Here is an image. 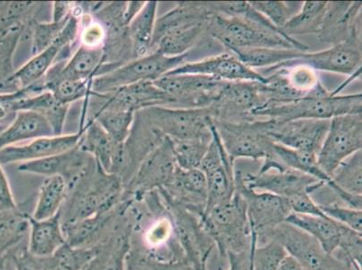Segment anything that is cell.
<instances>
[{
	"label": "cell",
	"instance_id": "21",
	"mask_svg": "<svg viewBox=\"0 0 362 270\" xmlns=\"http://www.w3.org/2000/svg\"><path fill=\"white\" fill-rule=\"evenodd\" d=\"M173 202L203 217L205 213L207 187L205 174L199 169L184 170L177 165L169 185L158 189Z\"/></svg>",
	"mask_w": 362,
	"mask_h": 270
},
{
	"label": "cell",
	"instance_id": "29",
	"mask_svg": "<svg viewBox=\"0 0 362 270\" xmlns=\"http://www.w3.org/2000/svg\"><path fill=\"white\" fill-rule=\"evenodd\" d=\"M71 105L61 104L49 91L28 94L19 101V111H33L40 114L50 124L54 135L64 134V128L69 108Z\"/></svg>",
	"mask_w": 362,
	"mask_h": 270
},
{
	"label": "cell",
	"instance_id": "3",
	"mask_svg": "<svg viewBox=\"0 0 362 270\" xmlns=\"http://www.w3.org/2000/svg\"><path fill=\"white\" fill-rule=\"evenodd\" d=\"M206 32L227 51L248 48L309 50L308 45L296 38L288 37L278 28L257 24L239 16L214 15L207 24Z\"/></svg>",
	"mask_w": 362,
	"mask_h": 270
},
{
	"label": "cell",
	"instance_id": "35",
	"mask_svg": "<svg viewBox=\"0 0 362 270\" xmlns=\"http://www.w3.org/2000/svg\"><path fill=\"white\" fill-rule=\"evenodd\" d=\"M29 215L16 209L0 211V255L24 242L28 237Z\"/></svg>",
	"mask_w": 362,
	"mask_h": 270
},
{
	"label": "cell",
	"instance_id": "24",
	"mask_svg": "<svg viewBox=\"0 0 362 270\" xmlns=\"http://www.w3.org/2000/svg\"><path fill=\"white\" fill-rule=\"evenodd\" d=\"M66 243L60 213L52 218L35 220L29 216L28 250L37 258L54 254Z\"/></svg>",
	"mask_w": 362,
	"mask_h": 270
},
{
	"label": "cell",
	"instance_id": "10",
	"mask_svg": "<svg viewBox=\"0 0 362 270\" xmlns=\"http://www.w3.org/2000/svg\"><path fill=\"white\" fill-rule=\"evenodd\" d=\"M277 240L293 257L308 270H358L350 263L329 254L317 240L291 223H283L267 236Z\"/></svg>",
	"mask_w": 362,
	"mask_h": 270
},
{
	"label": "cell",
	"instance_id": "43",
	"mask_svg": "<svg viewBox=\"0 0 362 270\" xmlns=\"http://www.w3.org/2000/svg\"><path fill=\"white\" fill-rule=\"evenodd\" d=\"M250 4L279 30L301 9L303 2L249 1Z\"/></svg>",
	"mask_w": 362,
	"mask_h": 270
},
{
	"label": "cell",
	"instance_id": "52",
	"mask_svg": "<svg viewBox=\"0 0 362 270\" xmlns=\"http://www.w3.org/2000/svg\"><path fill=\"white\" fill-rule=\"evenodd\" d=\"M3 166L0 164V211H9L18 209L13 196L8 177H6Z\"/></svg>",
	"mask_w": 362,
	"mask_h": 270
},
{
	"label": "cell",
	"instance_id": "47",
	"mask_svg": "<svg viewBox=\"0 0 362 270\" xmlns=\"http://www.w3.org/2000/svg\"><path fill=\"white\" fill-rule=\"evenodd\" d=\"M91 81H61L52 87L49 92H51L56 100L61 104L71 105L76 101L90 97Z\"/></svg>",
	"mask_w": 362,
	"mask_h": 270
},
{
	"label": "cell",
	"instance_id": "56",
	"mask_svg": "<svg viewBox=\"0 0 362 270\" xmlns=\"http://www.w3.org/2000/svg\"><path fill=\"white\" fill-rule=\"evenodd\" d=\"M279 270H308L305 266H303L298 260L293 258L292 256L288 255L283 260Z\"/></svg>",
	"mask_w": 362,
	"mask_h": 270
},
{
	"label": "cell",
	"instance_id": "50",
	"mask_svg": "<svg viewBox=\"0 0 362 270\" xmlns=\"http://www.w3.org/2000/svg\"><path fill=\"white\" fill-rule=\"evenodd\" d=\"M6 253L11 257L15 270H40L37 259L28 252V240Z\"/></svg>",
	"mask_w": 362,
	"mask_h": 270
},
{
	"label": "cell",
	"instance_id": "30",
	"mask_svg": "<svg viewBox=\"0 0 362 270\" xmlns=\"http://www.w3.org/2000/svg\"><path fill=\"white\" fill-rule=\"evenodd\" d=\"M81 128H83V134L78 147L93 156L101 169L110 174L116 144L96 121L86 120Z\"/></svg>",
	"mask_w": 362,
	"mask_h": 270
},
{
	"label": "cell",
	"instance_id": "12",
	"mask_svg": "<svg viewBox=\"0 0 362 270\" xmlns=\"http://www.w3.org/2000/svg\"><path fill=\"white\" fill-rule=\"evenodd\" d=\"M158 191L173 215L177 240L187 264L192 270L206 269L207 262L216 245L204 228L202 217L177 205L161 191Z\"/></svg>",
	"mask_w": 362,
	"mask_h": 270
},
{
	"label": "cell",
	"instance_id": "25",
	"mask_svg": "<svg viewBox=\"0 0 362 270\" xmlns=\"http://www.w3.org/2000/svg\"><path fill=\"white\" fill-rule=\"evenodd\" d=\"M286 223L308 233L317 240L325 252L332 255L337 252L348 229L347 226L341 225L328 216L298 215L294 213L288 217Z\"/></svg>",
	"mask_w": 362,
	"mask_h": 270
},
{
	"label": "cell",
	"instance_id": "37",
	"mask_svg": "<svg viewBox=\"0 0 362 270\" xmlns=\"http://www.w3.org/2000/svg\"><path fill=\"white\" fill-rule=\"evenodd\" d=\"M273 153L283 166L314 177L325 182V185L331 181V177L319 167L317 156L315 154L293 150L276 143L273 146Z\"/></svg>",
	"mask_w": 362,
	"mask_h": 270
},
{
	"label": "cell",
	"instance_id": "1",
	"mask_svg": "<svg viewBox=\"0 0 362 270\" xmlns=\"http://www.w3.org/2000/svg\"><path fill=\"white\" fill-rule=\"evenodd\" d=\"M124 191L122 181L97 164L68 190L60 211L62 226L110 212L121 202Z\"/></svg>",
	"mask_w": 362,
	"mask_h": 270
},
{
	"label": "cell",
	"instance_id": "58",
	"mask_svg": "<svg viewBox=\"0 0 362 270\" xmlns=\"http://www.w3.org/2000/svg\"><path fill=\"white\" fill-rule=\"evenodd\" d=\"M6 127H8V125H0V133H1V131L4 130Z\"/></svg>",
	"mask_w": 362,
	"mask_h": 270
},
{
	"label": "cell",
	"instance_id": "42",
	"mask_svg": "<svg viewBox=\"0 0 362 270\" xmlns=\"http://www.w3.org/2000/svg\"><path fill=\"white\" fill-rule=\"evenodd\" d=\"M288 252L281 243L269 240L262 245L253 242L252 246V270H279Z\"/></svg>",
	"mask_w": 362,
	"mask_h": 270
},
{
	"label": "cell",
	"instance_id": "31",
	"mask_svg": "<svg viewBox=\"0 0 362 270\" xmlns=\"http://www.w3.org/2000/svg\"><path fill=\"white\" fill-rule=\"evenodd\" d=\"M68 187L64 177H45L39 189L37 201L32 217L35 220H45L58 215L67 199Z\"/></svg>",
	"mask_w": 362,
	"mask_h": 270
},
{
	"label": "cell",
	"instance_id": "13",
	"mask_svg": "<svg viewBox=\"0 0 362 270\" xmlns=\"http://www.w3.org/2000/svg\"><path fill=\"white\" fill-rule=\"evenodd\" d=\"M264 103L259 82L226 81L218 97L209 107L214 122L242 123L258 119L252 113Z\"/></svg>",
	"mask_w": 362,
	"mask_h": 270
},
{
	"label": "cell",
	"instance_id": "40",
	"mask_svg": "<svg viewBox=\"0 0 362 270\" xmlns=\"http://www.w3.org/2000/svg\"><path fill=\"white\" fill-rule=\"evenodd\" d=\"M339 189L354 196H362V154L357 151L337 167L331 176Z\"/></svg>",
	"mask_w": 362,
	"mask_h": 270
},
{
	"label": "cell",
	"instance_id": "38",
	"mask_svg": "<svg viewBox=\"0 0 362 270\" xmlns=\"http://www.w3.org/2000/svg\"><path fill=\"white\" fill-rule=\"evenodd\" d=\"M206 26L207 24H199L164 35L153 46V52L171 57L189 54L200 36L206 32Z\"/></svg>",
	"mask_w": 362,
	"mask_h": 270
},
{
	"label": "cell",
	"instance_id": "9",
	"mask_svg": "<svg viewBox=\"0 0 362 270\" xmlns=\"http://www.w3.org/2000/svg\"><path fill=\"white\" fill-rule=\"evenodd\" d=\"M362 148V114L332 118L327 136L317 155V163L328 177L344 160Z\"/></svg>",
	"mask_w": 362,
	"mask_h": 270
},
{
	"label": "cell",
	"instance_id": "22",
	"mask_svg": "<svg viewBox=\"0 0 362 270\" xmlns=\"http://www.w3.org/2000/svg\"><path fill=\"white\" fill-rule=\"evenodd\" d=\"M361 1H327L317 37L322 44L335 45L346 41L361 28Z\"/></svg>",
	"mask_w": 362,
	"mask_h": 270
},
{
	"label": "cell",
	"instance_id": "16",
	"mask_svg": "<svg viewBox=\"0 0 362 270\" xmlns=\"http://www.w3.org/2000/svg\"><path fill=\"white\" fill-rule=\"evenodd\" d=\"M81 16H76L71 11V15L58 38L45 50L32 56L30 60L16 70L8 82L11 92L28 88L44 78L52 66L58 61L62 52L66 48L71 47L77 40Z\"/></svg>",
	"mask_w": 362,
	"mask_h": 270
},
{
	"label": "cell",
	"instance_id": "2",
	"mask_svg": "<svg viewBox=\"0 0 362 270\" xmlns=\"http://www.w3.org/2000/svg\"><path fill=\"white\" fill-rule=\"evenodd\" d=\"M362 114L361 93L334 95L319 84L305 97L288 102L266 103L253 112L256 118L278 122L298 119L331 120L339 115Z\"/></svg>",
	"mask_w": 362,
	"mask_h": 270
},
{
	"label": "cell",
	"instance_id": "39",
	"mask_svg": "<svg viewBox=\"0 0 362 270\" xmlns=\"http://www.w3.org/2000/svg\"><path fill=\"white\" fill-rule=\"evenodd\" d=\"M281 71L289 87L300 97H305L310 93L321 83L317 71L308 65L286 61L269 68L266 71Z\"/></svg>",
	"mask_w": 362,
	"mask_h": 270
},
{
	"label": "cell",
	"instance_id": "28",
	"mask_svg": "<svg viewBox=\"0 0 362 270\" xmlns=\"http://www.w3.org/2000/svg\"><path fill=\"white\" fill-rule=\"evenodd\" d=\"M25 28L23 22L0 23V93L11 92L8 82L16 71L15 52Z\"/></svg>",
	"mask_w": 362,
	"mask_h": 270
},
{
	"label": "cell",
	"instance_id": "20",
	"mask_svg": "<svg viewBox=\"0 0 362 270\" xmlns=\"http://www.w3.org/2000/svg\"><path fill=\"white\" fill-rule=\"evenodd\" d=\"M82 134L83 128L76 134L40 137L28 143L6 147L0 150V164L2 166L21 164L58 155L77 147Z\"/></svg>",
	"mask_w": 362,
	"mask_h": 270
},
{
	"label": "cell",
	"instance_id": "49",
	"mask_svg": "<svg viewBox=\"0 0 362 270\" xmlns=\"http://www.w3.org/2000/svg\"><path fill=\"white\" fill-rule=\"evenodd\" d=\"M28 95L26 90L0 93V125H8L14 120L18 112V102Z\"/></svg>",
	"mask_w": 362,
	"mask_h": 270
},
{
	"label": "cell",
	"instance_id": "33",
	"mask_svg": "<svg viewBox=\"0 0 362 270\" xmlns=\"http://www.w3.org/2000/svg\"><path fill=\"white\" fill-rule=\"evenodd\" d=\"M327 1H305L297 14L281 28L283 34L295 38L297 35H317L327 9Z\"/></svg>",
	"mask_w": 362,
	"mask_h": 270
},
{
	"label": "cell",
	"instance_id": "8",
	"mask_svg": "<svg viewBox=\"0 0 362 270\" xmlns=\"http://www.w3.org/2000/svg\"><path fill=\"white\" fill-rule=\"evenodd\" d=\"M235 189L245 199L247 216L257 245H264L267 236L291 215L288 199L271 193L249 189L243 180L242 171H235Z\"/></svg>",
	"mask_w": 362,
	"mask_h": 270
},
{
	"label": "cell",
	"instance_id": "11",
	"mask_svg": "<svg viewBox=\"0 0 362 270\" xmlns=\"http://www.w3.org/2000/svg\"><path fill=\"white\" fill-rule=\"evenodd\" d=\"M227 154L235 161L240 158L264 160L271 156L274 141L267 134L263 120L229 123L214 122Z\"/></svg>",
	"mask_w": 362,
	"mask_h": 270
},
{
	"label": "cell",
	"instance_id": "15",
	"mask_svg": "<svg viewBox=\"0 0 362 270\" xmlns=\"http://www.w3.org/2000/svg\"><path fill=\"white\" fill-rule=\"evenodd\" d=\"M176 167L171 141L165 137L141 161L136 175L124 187L123 196L141 199L151 191L164 189L169 185Z\"/></svg>",
	"mask_w": 362,
	"mask_h": 270
},
{
	"label": "cell",
	"instance_id": "53",
	"mask_svg": "<svg viewBox=\"0 0 362 270\" xmlns=\"http://www.w3.org/2000/svg\"><path fill=\"white\" fill-rule=\"evenodd\" d=\"M251 255L252 248L237 254H229L226 258L229 262V269L227 270H252Z\"/></svg>",
	"mask_w": 362,
	"mask_h": 270
},
{
	"label": "cell",
	"instance_id": "5",
	"mask_svg": "<svg viewBox=\"0 0 362 270\" xmlns=\"http://www.w3.org/2000/svg\"><path fill=\"white\" fill-rule=\"evenodd\" d=\"M144 121L173 141L213 137L214 117L209 107H151L136 112Z\"/></svg>",
	"mask_w": 362,
	"mask_h": 270
},
{
	"label": "cell",
	"instance_id": "23",
	"mask_svg": "<svg viewBox=\"0 0 362 270\" xmlns=\"http://www.w3.org/2000/svg\"><path fill=\"white\" fill-rule=\"evenodd\" d=\"M216 13L207 2H177L175 8L157 18L153 48L164 35L199 24H209ZM153 52V49H151Z\"/></svg>",
	"mask_w": 362,
	"mask_h": 270
},
{
	"label": "cell",
	"instance_id": "57",
	"mask_svg": "<svg viewBox=\"0 0 362 270\" xmlns=\"http://www.w3.org/2000/svg\"><path fill=\"white\" fill-rule=\"evenodd\" d=\"M0 270H15L11 257L8 253L0 255Z\"/></svg>",
	"mask_w": 362,
	"mask_h": 270
},
{
	"label": "cell",
	"instance_id": "55",
	"mask_svg": "<svg viewBox=\"0 0 362 270\" xmlns=\"http://www.w3.org/2000/svg\"><path fill=\"white\" fill-rule=\"evenodd\" d=\"M144 4H146V2L131 1L127 3L126 11H124V22H126L127 25H129L134 16L141 11Z\"/></svg>",
	"mask_w": 362,
	"mask_h": 270
},
{
	"label": "cell",
	"instance_id": "34",
	"mask_svg": "<svg viewBox=\"0 0 362 270\" xmlns=\"http://www.w3.org/2000/svg\"><path fill=\"white\" fill-rule=\"evenodd\" d=\"M98 247L76 248L67 242L50 257L37 258L40 270H83L97 254Z\"/></svg>",
	"mask_w": 362,
	"mask_h": 270
},
{
	"label": "cell",
	"instance_id": "51",
	"mask_svg": "<svg viewBox=\"0 0 362 270\" xmlns=\"http://www.w3.org/2000/svg\"><path fill=\"white\" fill-rule=\"evenodd\" d=\"M288 201L292 213H298V215L327 216L309 194H303V195L293 197Z\"/></svg>",
	"mask_w": 362,
	"mask_h": 270
},
{
	"label": "cell",
	"instance_id": "36",
	"mask_svg": "<svg viewBox=\"0 0 362 270\" xmlns=\"http://www.w3.org/2000/svg\"><path fill=\"white\" fill-rule=\"evenodd\" d=\"M136 112L101 110L87 115L86 120L96 121L115 144L124 143L129 137Z\"/></svg>",
	"mask_w": 362,
	"mask_h": 270
},
{
	"label": "cell",
	"instance_id": "19",
	"mask_svg": "<svg viewBox=\"0 0 362 270\" xmlns=\"http://www.w3.org/2000/svg\"><path fill=\"white\" fill-rule=\"evenodd\" d=\"M168 74L204 75L221 81H253L263 84L267 82L261 72L247 67L230 52L197 61H187Z\"/></svg>",
	"mask_w": 362,
	"mask_h": 270
},
{
	"label": "cell",
	"instance_id": "4",
	"mask_svg": "<svg viewBox=\"0 0 362 270\" xmlns=\"http://www.w3.org/2000/svg\"><path fill=\"white\" fill-rule=\"evenodd\" d=\"M202 220L221 259L251 250L253 242H257L247 216L245 201L236 189L231 199L215 207Z\"/></svg>",
	"mask_w": 362,
	"mask_h": 270
},
{
	"label": "cell",
	"instance_id": "44",
	"mask_svg": "<svg viewBox=\"0 0 362 270\" xmlns=\"http://www.w3.org/2000/svg\"><path fill=\"white\" fill-rule=\"evenodd\" d=\"M124 270H192L185 262H167L153 258L136 246L131 245Z\"/></svg>",
	"mask_w": 362,
	"mask_h": 270
},
{
	"label": "cell",
	"instance_id": "17",
	"mask_svg": "<svg viewBox=\"0 0 362 270\" xmlns=\"http://www.w3.org/2000/svg\"><path fill=\"white\" fill-rule=\"evenodd\" d=\"M263 123L267 134L274 143L317 156L327 136L330 120L298 119L278 122L264 119Z\"/></svg>",
	"mask_w": 362,
	"mask_h": 270
},
{
	"label": "cell",
	"instance_id": "6",
	"mask_svg": "<svg viewBox=\"0 0 362 270\" xmlns=\"http://www.w3.org/2000/svg\"><path fill=\"white\" fill-rule=\"evenodd\" d=\"M189 54L166 56L153 52L144 57L134 59L107 74L92 78V93L105 94L144 81H156L187 62Z\"/></svg>",
	"mask_w": 362,
	"mask_h": 270
},
{
	"label": "cell",
	"instance_id": "45",
	"mask_svg": "<svg viewBox=\"0 0 362 270\" xmlns=\"http://www.w3.org/2000/svg\"><path fill=\"white\" fill-rule=\"evenodd\" d=\"M68 19L64 22L59 23L52 21H35L33 23L30 29H29L28 34H26L31 39L32 56L40 54L41 52L45 50L58 38L62 29L64 28Z\"/></svg>",
	"mask_w": 362,
	"mask_h": 270
},
{
	"label": "cell",
	"instance_id": "14",
	"mask_svg": "<svg viewBox=\"0 0 362 270\" xmlns=\"http://www.w3.org/2000/svg\"><path fill=\"white\" fill-rule=\"evenodd\" d=\"M225 82L204 75L167 74L154 84L173 98L174 108H204L216 101Z\"/></svg>",
	"mask_w": 362,
	"mask_h": 270
},
{
	"label": "cell",
	"instance_id": "26",
	"mask_svg": "<svg viewBox=\"0 0 362 270\" xmlns=\"http://www.w3.org/2000/svg\"><path fill=\"white\" fill-rule=\"evenodd\" d=\"M52 135L54 131L42 115L33 111H19L14 120L0 133V150Z\"/></svg>",
	"mask_w": 362,
	"mask_h": 270
},
{
	"label": "cell",
	"instance_id": "7",
	"mask_svg": "<svg viewBox=\"0 0 362 270\" xmlns=\"http://www.w3.org/2000/svg\"><path fill=\"white\" fill-rule=\"evenodd\" d=\"M243 180L249 189L271 193L286 199L303 194L312 195L327 186L314 177L283 166L275 158L263 160L261 170L256 174L243 173Z\"/></svg>",
	"mask_w": 362,
	"mask_h": 270
},
{
	"label": "cell",
	"instance_id": "32",
	"mask_svg": "<svg viewBox=\"0 0 362 270\" xmlns=\"http://www.w3.org/2000/svg\"><path fill=\"white\" fill-rule=\"evenodd\" d=\"M228 52L238 57L247 67L255 71L257 69H269L283 62L297 60L308 52L282 48L232 49Z\"/></svg>",
	"mask_w": 362,
	"mask_h": 270
},
{
	"label": "cell",
	"instance_id": "48",
	"mask_svg": "<svg viewBox=\"0 0 362 270\" xmlns=\"http://www.w3.org/2000/svg\"><path fill=\"white\" fill-rule=\"evenodd\" d=\"M319 206L329 218L337 221L341 225L347 226L355 232L362 233V210L339 206L337 204L319 205Z\"/></svg>",
	"mask_w": 362,
	"mask_h": 270
},
{
	"label": "cell",
	"instance_id": "27",
	"mask_svg": "<svg viewBox=\"0 0 362 270\" xmlns=\"http://www.w3.org/2000/svg\"><path fill=\"white\" fill-rule=\"evenodd\" d=\"M158 2L148 1L127 25L134 59L144 57L151 52L154 28L157 20Z\"/></svg>",
	"mask_w": 362,
	"mask_h": 270
},
{
	"label": "cell",
	"instance_id": "54",
	"mask_svg": "<svg viewBox=\"0 0 362 270\" xmlns=\"http://www.w3.org/2000/svg\"><path fill=\"white\" fill-rule=\"evenodd\" d=\"M52 22L59 23L67 20L71 15L74 2L55 1L52 3Z\"/></svg>",
	"mask_w": 362,
	"mask_h": 270
},
{
	"label": "cell",
	"instance_id": "18",
	"mask_svg": "<svg viewBox=\"0 0 362 270\" xmlns=\"http://www.w3.org/2000/svg\"><path fill=\"white\" fill-rule=\"evenodd\" d=\"M289 62L308 65L317 71L334 72L348 77L361 74V28L356 29L341 44L324 51L305 52L303 57Z\"/></svg>",
	"mask_w": 362,
	"mask_h": 270
},
{
	"label": "cell",
	"instance_id": "46",
	"mask_svg": "<svg viewBox=\"0 0 362 270\" xmlns=\"http://www.w3.org/2000/svg\"><path fill=\"white\" fill-rule=\"evenodd\" d=\"M78 41L81 45L90 49H103L107 40V31L105 26L93 18V16L85 13L81 18V28L78 33Z\"/></svg>",
	"mask_w": 362,
	"mask_h": 270
},
{
	"label": "cell",
	"instance_id": "41",
	"mask_svg": "<svg viewBox=\"0 0 362 270\" xmlns=\"http://www.w3.org/2000/svg\"><path fill=\"white\" fill-rule=\"evenodd\" d=\"M212 140L213 137L185 141L170 140L177 165L184 170L199 169Z\"/></svg>",
	"mask_w": 362,
	"mask_h": 270
}]
</instances>
